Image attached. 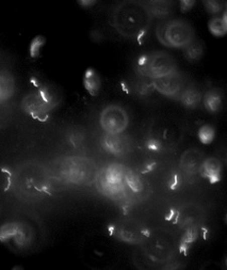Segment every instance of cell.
I'll use <instances>...</instances> for the list:
<instances>
[{"label": "cell", "instance_id": "6da1fadb", "mask_svg": "<svg viewBox=\"0 0 227 270\" xmlns=\"http://www.w3.org/2000/svg\"><path fill=\"white\" fill-rule=\"evenodd\" d=\"M153 16L146 2L119 0L109 13V24L122 38L139 41L147 33Z\"/></svg>", "mask_w": 227, "mask_h": 270}, {"label": "cell", "instance_id": "7a4b0ae2", "mask_svg": "<svg viewBox=\"0 0 227 270\" xmlns=\"http://www.w3.org/2000/svg\"><path fill=\"white\" fill-rule=\"evenodd\" d=\"M156 36L163 46L184 49L195 40V31L193 26L184 18H172L156 27Z\"/></svg>", "mask_w": 227, "mask_h": 270}, {"label": "cell", "instance_id": "3957f363", "mask_svg": "<svg viewBox=\"0 0 227 270\" xmlns=\"http://www.w3.org/2000/svg\"><path fill=\"white\" fill-rule=\"evenodd\" d=\"M112 241L104 235H92L84 240L81 255L85 263L94 268L110 266L115 258V249Z\"/></svg>", "mask_w": 227, "mask_h": 270}, {"label": "cell", "instance_id": "277c9868", "mask_svg": "<svg viewBox=\"0 0 227 270\" xmlns=\"http://www.w3.org/2000/svg\"><path fill=\"white\" fill-rule=\"evenodd\" d=\"M137 71L141 77L150 79L178 72L174 58L166 51H154L140 58L137 62Z\"/></svg>", "mask_w": 227, "mask_h": 270}, {"label": "cell", "instance_id": "5b68a950", "mask_svg": "<svg viewBox=\"0 0 227 270\" xmlns=\"http://www.w3.org/2000/svg\"><path fill=\"white\" fill-rule=\"evenodd\" d=\"M99 125L108 135H122L129 125V116L119 104L106 106L99 115Z\"/></svg>", "mask_w": 227, "mask_h": 270}, {"label": "cell", "instance_id": "8992f818", "mask_svg": "<svg viewBox=\"0 0 227 270\" xmlns=\"http://www.w3.org/2000/svg\"><path fill=\"white\" fill-rule=\"evenodd\" d=\"M35 238L34 229L27 222H10L2 229V239L17 249L30 248Z\"/></svg>", "mask_w": 227, "mask_h": 270}, {"label": "cell", "instance_id": "52a82bcc", "mask_svg": "<svg viewBox=\"0 0 227 270\" xmlns=\"http://www.w3.org/2000/svg\"><path fill=\"white\" fill-rule=\"evenodd\" d=\"M142 244L145 254L155 262H165L173 251L169 238L163 236L160 232L146 233Z\"/></svg>", "mask_w": 227, "mask_h": 270}, {"label": "cell", "instance_id": "ba28073f", "mask_svg": "<svg viewBox=\"0 0 227 270\" xmlns=\"http://www.w3.org/2000/svg\"><path fill=\"white\" fill-rule=\"evenodd\" d=\"M154 89L160 94L168 96V97H179L181 93H183L185 87L184 78L180 76L178 72H175L170 75L163 76L160 78L152 79Z\"/></svg>", "mask_w": 227, "mask_h": 270}, {"label": "cell", "instance_id": "9c48e42d", "mask_svg": "<svg viewBox=\"0 0 227 270\" xmlns=\"http://www.w3.org/2000/svg\"><path fill=\"white\" fill-rule=\"evenodd\" d=\"M22 109L33 118H43L51 111V107L43 99L38 90L29 92L22 99Z\"/></svg>", "mask_w": 227, "mask_h": 270}, {"label": "cell", "instance_id": "30bf717a", "mask_svg": "<svg viewBox=\"0 0 227 270\" xmlns=\"http://www.w3.org/2000/svg\"><path fill=\"white\" fill-rule=\"evenodd\" d=\"M115 233L117 238L127 244H142L146 235V232L133 221H124L120 223Z\"/></svg>", "mask_w": 227, "mask_h": 270}, {"label": "cell", "instance_id": "8fae6325", "mask_svg": "<svg viewBox=\"0 0 227 270\" xmlns=\"http://www.w3.org/2000/svg\"><path fill=\"white\" fill-rule=\"evenodd\" d=\"M205 160L203 153L197 148H189L180 157V167L188 174L201 172Z\"/></svg>", "mask_w": 227, "mask_h": 270}, {"label": "cell", "instance_id": "7c38bea8", "mask_svg": "<svg viewBox=\"0 0 227 270\" xmlns=\"http://www.w3.org/2000/svg\"><path fill=\"white\" fill-rule=\"evenodd\" d=\"M153 18L166 20L174 11V0H146Z\"/></svg>", "mask_w": 227, "mask_h": 270}, {"label": "cell", "instance_id": "4fadbf2b", "mask_svg": "<svg viewBox=\"0 0 227 270\" xmlns=\"http://www.w3.org/2000/svg\"><path fill=\"white\" fill-rule=\"evenodd\" d=\"M201 172L211 183L220 181L222 174V163L216 157H208L204 160Z\"/></svg>", "mask_w": 227, "mask_h": 270}, {"label": "cell", "instance_id": "5bb4252c", "mask_svg": "<svg viewBox=\"0 0 227 270\" xmlns=\"http://www.w3.org/2000/svg\"><path fill=\"white\" fill-rule=\"evenodd\" d=\"M102 86H103V81L98 72L93 68H89L84 74L85 89L88 91L90 95L96 96L98 95L99 91H101Z\"/></svg>", "mask_w": 227, "mask_h": 270}, {"label": "cell", "instance_id": "9a60e30c", "mask_svg": "<svg viewBox=\"0 0 227 270\" xmlns=\"http://www.w3.org/2000/svg\"><path fill=\"white\" fill-rule=\"evenodd\" d=\"M203 97L204 95L202 94V92L199 91V89L194 86H189L184 89L183 93H181L179 96V99L181 104L186 108L195 109L203 101Z\"/></svg>", "mask_w": 227, "mask_h": 270}, {"label": "cell", "instance_id": "2e32d148", "mask_svg": "<svg viewBox=\"0 0 227 270\" xmlns=\"http://www.w3.org/2000/svg\"><path fill=\"white\" fill-rule=\"evenodd\" d=\"M15 88V79L12 74L8 71H3L0 74V100L2 103H5L14 95Z\"/></svg>", "mask_w": 227, "mask_h": 270}, {"label": "cell", "instance_id": "e0dca14e", "mask_svg": "<svg viewBox=\"0 0 227 270\" xmlns=\"http://www.w3.org/2000/svg\"><path fill=\"white\" fill-rule=\"evenodd\" d=\"M83 163L84 161H72L68 165L66 173L68 179L71 182L81 183L89 179V176L91 175V171L92 170H91L89 167L85 166Z\"/></svg>", "mask_w": 227, "mask_h": 270}, {"label": "cell", "instance_id": "ac0fdd59", "mask_svg": "<svg viewBox=\"0 0 227 270\" xmlns=\"http://www.w3.org/2000/svg\"><path fill=\"white\" fill-rule=\"evenodd\" d=\"M36 90H38L43 99L51 107V109L60 104L61 93L56 87L50 85V83H41Z\"/></svg>", "mask_w": 227, "mask_h": 270}, {"label": "cell", "instance_id": "d6986e66", "mask_svg": "<svg viewBox=\"0 0 227 270\" xmlns=\"http://www.w3.org/2000/svg\"><path fill=\"white\" fill-rule=\"evenodd\" d=\"M203 104L208 113L210 114L217 113V111H220L223 105L222 93L216 89H212L206 92L203 97Z\"/></svg>", "mask_w": 227, "mask_h": 270}, {"label": "cell", "instance_id": "ffe728a7", "mask_svg": "<svg viewBox=\"0 0 227 270\" xmlns=\"http://www.w3.org/2000/svg\"><path fill=\"white\" fill-rule=\"evenodd\" d=\"M103 144L109 153H112L114 155L122 154L125 151V147H126V143L124 141V139L120 137V135L106 134Z\"/></svg>", "mask_w": 227, "mask_h": 270}, {"label": "cell", "instance_id": "44dd1931", "mask_svg": "<svg viewBox=\"0 0 227 270\" xmlns=\"http://www.w3.org/2000/svg\"><path fill=\"white\" fill-rule=\"evenodd\" d=\"M208 30L215 38H223L227 35V24L222 15L212 16L208 22Z\"/></svg>", "mask_w": 227, "mask_h": 270}, {"label": "cell", "instance_id": "7402d4cb", "mask_svg": "<svg viewBox=\"0 0 227 270\" xmlns=\"http://www.w3.org/2000/svg\"><path fill=\"white\" fill-rule=\"evenodd\" d=\"M204 52V45L196 40H194L192 43H190L186 48H184L185 57L190 62H197L201 60L203 58Z\"/></svg>", "mask_w": 227, "mask_h": 270}, {"label": "cell", "instance_id": "603a6c76", "mask_svg": "<svg viewBox=\"0 0 227 270\" xmlns=\"http://www.w3.org/2000/svg\"><path fill=\"white\" fill-rule=\"evenodd\" d=\"M206 12L211 16L222 15L225 12L226 0H202Z\"/></svg>", "mask_w": 227, "mask_h": 270}, {"label": "cell", "instance_id": "cb8c5ba5", "mask_svg": "<svg viewBox=\"0 0 227 270\" xmlns=\"http://www.w3.org/2000/svg\"><path fill=\"white\" fill-rule=\"evenodd\" d=\"M46 44V39H45V36L43 35H36L35 38L31 41L30 46H29V53H30V57L35 59V58H39L41 56L42 49Z\"/></svg>", "mask_w": 227, "mask_h": 270}, {"label": "cell", "instance_id": "d4e9b609", "mask_svg": "<svg viewBox=\"0 0 227 270\" xmlns=\"http://www.w3.org/2000/svg\"><path fill=\"white\" fill-rule=\"evenodd\" d=\"M197 136L199 141L204 144H210L215 136V132H214V128L210 125L205 124L202 125L201 127L198 128V132H197Z\"/></svg>", "mask_w": 227, "mask_h": 270}, {"label": "cell", "instance_id": "484cf974", "mask_svg": "<svg viewBox=\"0 0 227 270\" xmlns=\"http://www.w3.org/2000/svg\"><path fill=\"white\" fill-rule=\"evenodd\" d=\"M179 4V9L183 13H188L194 8L196 0H177Z\"/></svg>", "mask_w": 227, "mask_h": 270}, {"label": "cell", "instance_id": "4316f807", "mask_svg": "<svg viewBox=\"0 0 227 270\" xmlns=\"http://www.w3.org/2000/svg\"><path fill=\"white\" fill-rule=\"evenodd\" d=\"M99 2H101V0H76L77 5L83 9H92L97 6Z\"/></svg>", "mask_w": 227, "mask_h": 270}, {"label": "cell", "instance_id": "83f0119b", "mask_svg": "<svg viewBox=\"0 0 227 270\" xmlns=\"http://www.w3.org/2000/svg\"><path fill=\"white\" fill-rule=\"evenodd\" d=\"M222 16H223V18H224V21H225V23L227 24V12L225 11L223 14H222Z\"/></svg>", "mask_w": 227, "mask_h": 270}, {"label": "cell", "instance_id": "f1b7e54d", "mask_svg": "<svg viewBox=\"0 0 227 270\" xmlns=\"http://www.w3.org/2000/svg\"><path fill=\"white\" fill-rule=\"evenodd\" d=\"M225 11L227 12V0H226V8H225Z\"/></svg>", "mask_w": 227, "mask_h": 270}, {"label": "cell", "instance_id": "f546056e", "mask_svg": "<svg viewBox=\"0 0 227 270\" xmlns=\"http://www.w3.org/2000/svg\"><path fill=\"white\" fill-rule=\"evenodd\" d=\"M226 164H227V155H226Z\"/></svg>", "mask_w": 227, "mask_h": 270}, {"label": "cell", "instance_id": "4dcf8cb0", "mask_svg": "<svg viewBox=\"0 0 227 270\" xmlns=\"http://www.w3.org/2000/svg\"><path fill=\"white\" fill-rule=\"evenodd\" d=\"M226 222H227V215H226Z\"/></svg>", "mask_w": 227, "mask_h": 270}]
</instances>
